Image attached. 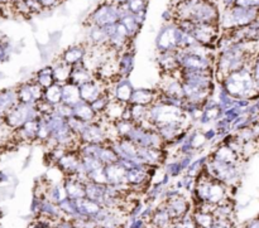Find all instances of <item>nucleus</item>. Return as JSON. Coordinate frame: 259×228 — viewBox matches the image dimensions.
<instances>
[{
    "mask_svg": "<svg viewBox=\"0 0 259 228\" xmlns=\"http://www.w3.org/2000/svg\"><path fill=\"white\" fill-rule=\"evenodd\" d=\"M34 2H37L40 8H52L57 5L60 0H34Z\"/></svg>",
    "mask_w": 259,
    "mask_h": 228,
    "instance_id": "6",
    "label": "nucleus"
},
{
    "mask_svg": "<svg viewBox=\"0 0 259 228\" xmlns=\"http://www.w3.org/2000/svg\"><path fill=\"white\" fill-rule=\"evenodd\" d=\"M259 0H235L234 5L242 8H258Z\"/></svg>",
    "mask_w": 259,
    "mask_h": 228,
    "instance_id": "5",
    "label": "nucleus"
},
{
    "mask_svg": "<svg viewBox=\"0 0 259 228\" xmlns=\"http://www.w3.org/2000/svg\"><path fill=\"white\" fill-rule=\"evenodd\" d=\"M176 19L187 22L219 24V10L211 0H181L177 4Z\"/></svg>",
    "mask_w": 259,
    "mask_h": 228,
    "instance_id": "1",
    "label": "nucleus"
},
{
    "mask_svg": "<svg viewBox=\"0 0 259 228\" xmlns=\"http://www.w3.org/2000/svg\"><path fill=\"white\" fill-rule=\"evenodd\" d=\"M119 13H120V9L115 3H104L91 13L89 18V22H90L89 25L104 28L106 25L114 24L119 20Z\"/></svg>",
    "mask_w": 259,
    "mask_h": 228,
    "instance_id": "3",
    "label": "nucleus"
},
{
    "mask_svg": "<svg viewBox=\"0 0 259 228\" xmlns=\"http://www.w3.org/2000/svg\"><path fill=\"white\" fill-rule=\"evenodd\" d=\"M83 54H85V52H83V49L80 45H75V47L68 48V49L63 53V63H66V65L68 66L75 65V63L80 62V61L82 60Z\"/></svg>",
    "mask_w": 259,
    "mask_h": 228,
    "instance_id": "4",
    "label": "nucleus"
},
{
    "mask_svg": "<svg viewBox=\"0 0 259 228\" xmlns=\"http://www.w3.org/2000/svg\"><path fill=\"white\" fill-rule=\"evenodd\" d=\"M258 8H242L237 5L227 8V12L223 15L220 24L224 29L247 27L253 22H257Z\"/></svg>",
    "mask_w": 259,
    "mask_h": 228,
    "instance_id": "2",
    "label": "nucleus"
}]
</instances>
